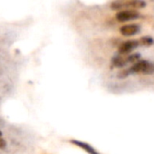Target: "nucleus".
Segmentation results:
<instances>
[{"label":"nucleus","instance_id":"nucleus-1","mask_svg":"<svg viewBox=\"0 0 154 154\" xmlns=\"http://www.w3.org/2000/svg\"><path fill=\"white\" fill-rule=\"evenodd\" d=\"M131 73H142V74H152L154 73V63L146 61L140 60L129 68Z\"/></svg>","mask_w":154,"mask_h":154},{"label":"nucleus","instance_id":"nucleus-2","mask_svg":"<svg viewBox=\"0 0 154 154\" xmlns=\"http://www.w3.org/2000/svg\"><path fill=\"white\" fill-rule=\"evenodd\" d=\"M139 17H140V13L138 11L132 10V9L121 10L115 16L116 20L118 22H121V23H125V22L132 21V20L138 19Z\"/></svg>","mask_w":154,"mask_h":154},{"label":"nucleus","instance_id":"nucleus-3","mask_svg":"<svg viewBox=\"0 0 154 154\" xmlns=\"http://www.w3.org/2000/svg\"><path fill=\"white\" fill-rule=\"evenodd\" d=\"M140 45L139 40H128L126 42H123L118 49V52L120 54H127L131 52H132L134 49H136Z\"/></svg>","mask_w":154,"mask_h":154},{"label":"nucleus","instance_id":"nucleus-4","mask_svg":"<svg viewBox=\"0 0 154 154\" xmlns=\"http://www.w3.org/2000/svg\"><path fill=\"white\" fill-rule=\"evenodd\" d=\"M140 30V26L136 24L124 25L120 28V32L124 36H132L137 35Z\"/></svg>","mask_w":154,"mask_h":154},{"label":"nucleus","instance_id":"nucleus-5","mask_svg":"<svg viewBox=\"0 0 154 154\" xmlns=\"http://www.w3.org/2000/svg\"><path fill=\"white\" fill-rule=\"evenodd\" d=\"M71 142L72 144H74L75 146L79 147L81 149H83L84 150H85L88 154H100L94 148H93L90 144L80 141V140H71Z\"/></svg>","mask_w":154,"mask_h":154},{"label":"nucleus","instance_id":"nucleus-6","mask_svg":"<svg viewBox=\"0 0 154 154\" xmlns=\"http://www.w3.org/2000/svg\"><path fill=\"white\" fill-rule=\"evenodd\" d=\"M124 8H127L128 9H140L146 7V2L143 0H131L129 2H126L123 4Z\"/></svg>","mask_w":154,"mask_h":154},{"label":"nucleus","instance_id":"nucleus-7","mask_svg":"<svg viewBox=\"0 0 154 154\" xmlns=\"http://www.w3.org/2000/svg\"><path fill=\"white\" fill-rule=\"evenodd\" d=\"M112 63L116 68H122L128 63V62H127L126 58H124V57H122L121 55H117V56H114L112 58Z\"/></svg>","mask_w":154,"mask_h":154},{"label":"nucleus","instance_id":"nucleus-8","mask_svg":"<svg viewBox=\"0 0 154 154\" xmlns=\"http://www.w3.org/2000/svg\"><path fill=\"white\" fill-rule=\"evenodd\" d=\"M140 45H146V46H149L154 43V40L150 37V36H143L140 39Z\"/></svg>","mask_w":154,"mask_h":154},{"label":"nucleus","instance_id":"nucleus-9","mask_svg":"<svg viewBox=\"0 0 154 154\" xmlns=\"http://www.w3.org/2000/svg\"><path fill=\"white\" fill-rule=\"evenodd\" d=\"M140 57V54H132L129 55L128 57H126V59H127V62L128 63H135L138 61H140L139 60Z\"/></svg>","mask_w":154,"mask_h":154},{"label":"nucleus","instance_id":"nucleus-10","mask_svg":"<svg viewBox=\"0 0 154 154\" xmlns=\"http://www.w3.org/2000/svg\"><path fill=\"white\" fill-rule=\"evenodd\" d=\"M122 8H123V4L119 1H114L111 4V8L113 10H120Z\"/></svg>","mask_w":154,"mask_h":154},{"label":"nucleus","instance_id":"nucleus-11","mask_svg":"<svg viewBox=\"0 0 154 154\" xmlns=\"http://www.w3.org/2000/svg\"><path fill=\"white\" fill-rule=\"evenodd\" d=\"M7 147V142L3 138H0V149H5Z\"/></svg>","mask_w":154,"mask_h":154},{"label":"nucleus","instance_id":"nucleus-12","mask_svg":"<svg viewBox=\"0 0 154 154\" xmlns=\"http://www.w3.org/2000/svg\"><path fill=\"white\" fill-rule=\"evenodd\" d=\"M1 137H2V131H0V138H1Z\"/></svg>","mask_w":154,"mask_h":154}]
</instances>
